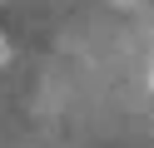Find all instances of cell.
Returning <instances> with one entry per match:
<instances>
[{"mask_svg": "<svg viewBox=\"0 0 154 148\" xmlns=\"http://www.w3.org/2000/svg\"><path fill=\"white\" fill-rule=\"evenodd\" d=\"M149 89H154V69H149Z\"/></svg>", "mask_w": 154, "mask_h": 148, "instance_id": "7a4b0ae2", "label": "cell"}, {"mask_svg": "<svg viewBox=\"0 0 154 148\" xmlns=\"http://www.w3.org/2000/svg\"><path fill=\"white\" fill-rule=\"evenodd\" d=\"M114 5H129V0H114Z\"/></svg>", "mask_w": 154, "mask_h": 148, "instance_id": "3957f363", "label": "cell"}, {"mask_svg": "<svg viewBox=\"0 0 154 148\" xmlns=\"http://www.w3.org/2000/svg\"><path fill=\"white\" fill-rule=\"evenodd\" d=\"M10 59V35H0V64Z\"/></svg>", "mask_w": 154, "mask_h": 148, "instance_id": "6da1fadb", "label": "cell"}]
</instances>
